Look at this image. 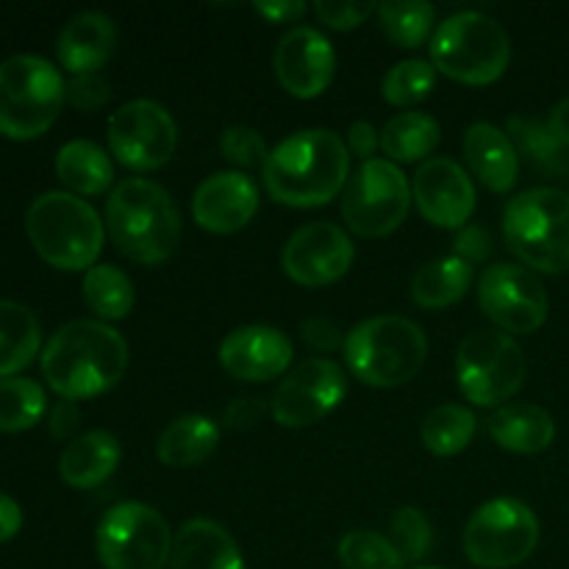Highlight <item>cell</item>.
<instances>
[{
    "instance_id": "1",
    "label": "cell",
    "mask_w": 569,
    "mask_h": 569,
    "mask_svg": "<svg viewBox=\"0 0 569 569\" xmlns=\"http://www.w3.org/2000/svg\"><path fill=\"white\" fill-rule=\"evenodd\" d=\"M128 345L120 331L100 320H72L48 339L42 376L61 400H89L120 383Z\"/></svg>"
},
{
    "instance_id": "2",
    "label": "cell",
    "mask_w": 569,
    "mask_h": 569,
    "mask_svg": "<svg viewBox=\"0 0 569 569\" xmlns=\"http://www.w3.org/2000/svg\"><path fill=\"white\" fill-rule=\"evenodd\" d=\"M348 144L326 128L298 131L283 139L264 164L270 198L292 209H317L337 198L348 183Z\"/></svg>"
},
{
    "instance_id": "3",
    "label": "cell",
    "mask_w": 569,
    "mask_h": 569,
    "mask_svg": "<svg viewBox=\"0 0 569 569\" xmlns=\"http://www.w3.org/2000/svg\"><path fill=\"white\" fill-rule=\"evenodd\" d=\"M111 242L137 264H164L178 248L181 217L170 192L148 178H128L106 200Z\"/></svg>"
},
{
    "instance_id": "4",
    "label": "cell",
    "mask_w": 569,
    "mask_h": 569,
    "mask_svg": "<svg viewBox=\"0 0 569 569\" xmlns=\"http://www.w3.org/2000/svg\"><path fill=\"white\" fill-rule=\"evenodd\" d=\"M26 231L33 250L56 270H92L103 250L98 211L70 192H44L28 206Z\"/></svg>"
},
{
    "instance_id": "5",
    "label": "cell",
    "mask_w": 569,
    "mask_h": 569,
    "mask_svg": "<svg viewBox=\"0 0 569 569\" xmlns=\"http://www.w3.org/2000/svg\"><path fill=\"white\" fill-rule=\"evenodd\" d=\"M503 237L522 267L548 276L569 270V192L526 189L506 203Z\"/></svg>"
},
{
    "instance_id": "6",
    "label": "cell",
    "mask_w": 569,
    "mask_h": 569,
    "mask_svg": "<svg viewBox=\"0 0 569 569\" xmlns=\"http://www.w3.org/2000/svg\"><path fill=\"white\" fill-rule=\"evenodd\" d=\"M345 361L353 378L376 389L409 383L428 356L426 333L409 317L387 315L359 322L345 337Z\"/></svg>"
},
{
    "instance_id": "7",
    "label": "cell",
    "mask_w": 569,
    "mask_h": 569,
    "mask_svg": "<svg viewBox=\"0 0 569 569\" xmlns=\"http://www.w3.org/2000/svg\"><path fill=\"white\" fill-rule=\"evenodd\" d=\"M511 39L506 28L481 11L448 17L431 37V64L437 72L470 87H487L506 72Z\"/></svg>"
},
{
    "instance_id": "8",
    "label": "cell",
    "mask_w": 569,
    "mask_h": 569,
    "mask_svg": "<svg viewBox=\"0 0 569 569\" xmlns=\"http://www.w3.org/2000/svg\"><path fill=\"white\" fill-rule=\"evenodd\" d=\"M64 78L48 59L33 53L0 61V133L37 139L59 120Z\"/></svg>"
},
{
    "instance_id": "9",
    "label": "cell",
    "mask_w": 569,
    "mask_h": 569,
    "mask_svg": "<svg viewBox=\"0 0 569 569\" xmlns=\"http://www.w3.org/2000/svg\"><path fill=\"white\" fill-rule=\"evenodd\" d=\"M172 542L164 517L137 500L106 511L94 533L98 559L106 569H164Z\"/></svg>"
},
{
    "instance_id": "10",
    "label": "cell",
    "mask_w": 569,
    "mask_h": 569,
    "mask_svg": "<svg viewBox=\"0 0 569 569\" xmlns=\"http://www.w3.org/2000/svg\"><path fill=\"white\" fill-rule=\"evenodd\" d=\"M539 520L522 500L495 498L472 511L465 528L467 559L481 569H509L531 559Z\"/></svg>"
},
{
    "instance_id": "11",
    "label": "cell",
    "mask_w": 569,
    "mask_h": 569,
    "mask_svg": "<svg viewBox=\"0 0 569 569\" xmlns=\"http://www.w3.org/2000/svg\"><path fill=\"white\" fill-rule=\"evenodd\" d=\"M522 348L503 331H476L459 345L456 378L465 398L476 406H500L520 392L526 381Z\"/></svg>"
},
{
    "instance_id": "12",
    "label": "cell",
    "mask_w": 569,
    "mask_h": 569,
    "mask_svg": "<svg viewBox=\"0 0 569 569\" xmlns=\"http://www.w3.org/2000/svg\"><path fill=\"white\" fill-rule=\"evenodd\" d=\"M411 206L409 178L395 161L370 159L353 172L342 194V217L356 237L378 239L406 220Z\"/></svg>"
},
{
    "instance_id": "13",
    "label": "cell",
    "mask_w": 569,
    "mask_h": 569,
    "mask_svg": "<svg viewBox=\"0 0 569 569\" xmlns=\"http://www.w3.org/2000/svg\"><path fill=\"white\" fill-rule=\"evenodd\" d=\"M109 148L122 167L137 172L159 170L176 156L178 126L153 100H131L109 120Z\"/></svg>"
},
{
    "instance_id": "14",
    "label": "cell",
    "mask_w": 569,
    "mask_h": 569,
    "mask_svg": "<svg viewBox=\"0 0 569 569\" xmlns=\"http://www.w3.org/2000/svg\"><path fill=\"white\" fill-rule=\"evenodd\" d=\"M481 311L503 333H533L550 311L548 289L533 270L522 264H495L478 283Z\"/></svg>"
},
{
    "instance_id": "15",
    "label": "cell",
    "mask_w": 569,
    "mask_h": 569,
    "mask_svg": "<svg viewBox=\"0 0 569 569\" xmlns=\"http://www.w3.org/2000/svg\"><path fill=\"white\" fill-rule=\"evenodd\" d=\"M348 395V376L331 359H309L295 367L272 395V420L283 428H306L331 415Z\"/></svg>"
},
{
    "instance_id": "16",
    "label": "cell",
    "mask_w": 569,
    "mask_h": 569,
    "mask_svg": "<svg viewBox=\"0 0 569 569\" xmlns=\"http://www.w3.org/2000/svg\"><path fill=\"white\" fill-rule=\"evenodd\" d=\"M353 256V242L342 228L311 222L295 231L283 248V270L300 287H328L350 270Z\"/></svg>"
},
{
    "instance_id": "17",
    "label": "cell",
    "mask_w": 569,
    "mask_h": 569,
    "mask_svg": "<svg viewBox=\"0 0 569 569\" xmlns=\"http://www.w3.org/2000/svg\"><path fill=\"white\" fill-rule=\"evenodd\" d=\"M417 209L437 228H465L476 211V187L465 167L453 159H428L417 167L411 181Z\"/></svg>"
},
{
    "instance_id": "18",
    "label": "cell",
    "mask_w": 569,
    "mask_h": 569,
    "mask_svg": "<svg viewBox=\"0 0 569 569\" xmlns=\"http://www.w3.org/2000/svg\"><path fill=\"white\" fill-rule=\"evenodd\" d=\"M337 56L331 42L317 28L300 26L281 37L276 48V76L289 94L311 100L333 81Z\"/></svg>"
},
{
    "instance_id": "19",
    "label": "cell",
    "mask_w": 569,
    "mask_h": 569,
    "mask_svg": "<svg viewBox=\"0 0 569 569\" xmlns=\"http://www.w3.org/2000/svg\"><path fill=\"white\" fill-rule=\"evenodd\" d=\"M295 348L283 331L272 326H244L228 333L220 345V365L237 381L259 383L283 376L292 365Z\"/></svg>"
},
{
    "instance_id": "20",
    "label": "cell",
    "mask_w": 569,
    "mask_h": 569,
    "mask_svg": "<svg viewBox=\"0 0 569 569\" xmlns=\"http://www.w3.org/2000/svg\"><path fill=\"white\" fill-rule=\"evenodd\" d=\"M259 211V189L242 172H214L192 198V217L209 233H237Z\"/></svg>"
},
{
    "instance_id": "21",
    "label": "cell",
    "mask_w": 569,
    "mask_h": 569,
    "mask_svg": "<svg viewBox=\"0 0 569 569\" xmlns=\"http://www.w3.org/2000/svg\"><path fill=\"white\" fill-rule=\"evenodd\" d=\"M114 44V22L100 11H83L61 28L56 53H59L61 67L70 70L72 76H89L109 61Z\"/></svg>"
},
{
    "instance_id": "22",
    "label": "cell",
    "mask_w": 569,
    "mask_h": 569,
    "mask_svg": "<svg viewBox=\"0 0 569 569\" xmlns=\"http://www.w3.org/2000/svg\"><path fill=\"white\" fill-rule=\"evenodd\" d=\"M465 156L478 181L492 192L506 194L520 176V156L509 133L489 122H476L465 133Z\"/></svg>"
},
{
    "instance_id": "23",
    "label": "cell",
    "mask_w": 569,
    "mask_h": 569,
    "mask_svg": "<svg viewBox=\"0 0 569 569\" xmlns=\"http://www.w3.org/2000/svg\"><path fill=\"white\" fill-rule=\"evenodd\" d=\"M170 569H244V559L220 522L189 520L176 533Z\"/></svg>"
},
{
    "instance_id": "24",
    "label": "cell",
    "mask_w": 569,
    "mask_h": 569,
    "mask_svg": "<svg viewBox=\"0 0 569 569\" xmlns=\"http://www.w3.org/2000/svg\"><path fill=\"white\" fill-rule=\"evenodd\" d=\"M489 433L509 453L533 456L553 445L556 422L542 406L506 403L489 417Z\"/></svg>"
},
{
    "instance_id": "25",
    "label": "cell",
    "mask_w": 569,
    "mask_h": 569,
    "mask_svg": "<svg viewBox=\"0 0 569 569\" xmlns=\"http://www.w3.org/2000/svg\"><path fill=\"white\" fill-rule=\"evenodd\" d=\"M122 459L120 442L109 431H87L72 439L59 459V472L72 489H94L109 481Z\"/></svg>"
},
{
    "instance_id": "26",
    "label": "cell",
    "mask_w": 569,
    "mask_h": 569,
    "mask_svg": "<svg viewBox=\"0 0 569 569\" xmlns=\"http://www.w3.org/2000/svg\"><path fill=\"white\" fill-rule=\"evenodd\" d=\"M220 445V428L214 420L203 415L178 417L176 422L167 426V431L159 439V459L161 465L187 470L198 467L200 461L209 459Z\"/></svg>"
},
{
    "instance_id": "27",
    "label": "cell",
    "mask_w": 569,
    "mask_h": 569,
    "mask_svg": "<svg viewBox=\"0 0 569 569\" xmlns=\"http://www.w3.org/2000/svg\"><path fill=\"white\" fill-rule=\"evenodd\" d=\"M56 176L78 194H103L114 181V167L100 144L72 139L56 153Z\"/></svg>"
},
{
    "instance_id": "28",
    "label": "cell",
    "mask_w": 569,
    "mask_h": 569,
    "mask_svg": "<svg viewBox=\"0 0 569 569\" xmlns=\"http://www.w3.org/2000/svg\"><path fill=\"white\" fill-rule=\"evenodd\" d=\"M42 328L28 306L0 300V378H14L39 353Z\"/></svg>"
},
{
    "instance_id": "29",
    "label": "cell",
    "mask_w": 569,
    "mask_h": 569,
    "mask_svg": "<svg viewBox=\"0 0 569 569\" xmlns=\"http://www.w3.org/2000/svg\"><path fill=\"white\" fill-rule=\"evenodd\" d=\"M439 139H442V131L433 117L422 111H403L383 126L381 150L395 164H411V161H428Z\"/></svg>"
},
{
    "instance_id": "30",
    "label": "cell",
    "mask_w": 569,
    "mask_h": 569,
    "mask_svg": "<svg viewBox=\"0 0 569 569\" xmlns=\"http://www.w3.org/2000/svg\"><path fill=\"white\" fill-rule=\"evenodd\" d=\"M472 283V264L459 256L437 259L422 267L411 281V298L422 309H445L459 303Z\"/></svg>"
},
{
    "instance_id": "31",
    "label": "cell",
    "mask_w": 569,
    "mask_h": 569,
    "mask_svg": "<svg viewBox=\"0 0 569 569\" xmlns=\"http://www.w3.org/2000/svg\"><path fill=\"white\" fill-rule=\"evenodd\" d=\"M476 415L459 403L437 406L426 415L420 428L422 445L431 450L433 456H459L461 450L470 448L472 437H476Z\"/></svg>"
},
{
    "instance_id": "32",
    "label": "cell",
    "mask_w": 569,
    "mask_h": 569,
    "mask_svg": "<svg viewBox=\"0 0 569 569\" xmlns=\"http://www.w3.org/2000/svg\"><path fill=\"white\" fill-rule=\"evenodd\" d=\"M83 298L100 320H122L133 309V283L120 267L94 264L83 276Z\"/></svg>"
},
{
    "instance_id": "33",
    "label": "cell",
    "mask_w": 569,
    "mask_h": 569,
    "mask_svg": "<svg viewBox=\"0 0 569 569\" xmlns=\"http://www.w3.org/2000/svg\"><path fill=\"white\" fill-rule=\"evenodd\" d=\"M433 11L431 3L426 0H389V3L378 6V20H381L383 33L392 39L398 48L415 50L420 44H426V39L431 37L433 28Z\"/></svg>"
},
{
    "instance_id": "34",
    "label": "cell",
    "mask_w": 569,
    "mask_h": 569,
    "mask_svg": "<svg viewBox=\"0 0 569 569\" xmlns=\"http://www.w3.org/2000/svg\"><path fill=\"white\" fill-rule=\"evenodd\" d=\"M48 409L44 389L31 378H0V431H28Z\"/></svg>"
},
{
    "instance_id": "35",
    "label": "cell",
    "mask_w": 569,
    "mask_h": 569,
    "mask_svg": "<svg viewBox=\"0 0 569 569\" xmlns=\"http://www.w3.org/2000/svg\"><path fill=\"white\" fill-rule=\"evenodd\" d=\"M339 561L345 569H403V556L392 539L376 531H350L339 542Z\"/></svg>"
},
{
    "instance_id": "36",
    "label": "cell",
    "mask_w": 569,
    "mask_h": 569,
    "mask_svg": "<svg viewBox=\"0 0 569 569\" xmlns=\"http://www.w3.org/2000/svg\"><path fill=\"white\" fill-rule=\"evenodd\" d=\"M437 83V67L422 59H406L395 64L383 78V98L392 106H415L431 94Z\"/></svg>"
},
{
    "instance_id": "37",
    "label": "cell",
    "mask_w": 569,
    "mask_h": 569,
    "mask_svg": "<svg viewBox=\"0 0 569 569\" xmlns=\"http://www.w3.org/2000/svg\"><path fill=\"white\" fill-rule=\"evenodd\" d=\"M392 545L398 548V553L403 556V561H420L431 553L433 545V531L431 522L426 520L420 509H406L395 511L392 517Z\"/></svg>"
},
{
    "instance_id": "38",
    "label": "cell",
    "mask_w": 569,
    "mask_h": 569,
    "mask_svg": "<svg viewBox=\"0 0 569 569\" xmlns=\"http://www.w3.org/2000/svg\"><path fill=\"white\" fill-rule=\"evenodd\" d=\"M220 153L226 156L231 164L242 167V170H250V167H264L267 159H270V150H267L261 133L248 126L228 128L220 139Z\"/></svg>"
},
{
    "instance_id": "39",
    "label": "cell",
    "mask_w": 569,
    "mask_h": 569,
    "mask_svg": "<svg viewBox=\"0 0 569 569\" xmlns=\"http://www.w3.org/2000/svg\"><path fill=\"white\" fill-rule=\"evenodd\" d=\"M509 139L520 153H526L528 159L548 161L559 153V142L550 137L548 126L537 120H522V117H511L509 120Z\"/></svg>"
},
{
    "instance_id": "40",
    "label": "cell",
    "mask_w": 569,
    "mask_h": 569,
    "mask_svg": "<svg viewBox=\"0 0 569 569\" xmlns=\"http://www.w3.org/2000/svg\"><path fill=\"white\" fill-rule=\"evenodd\" d=\"M64 100L81 111H94L103 103H109L111 87L109 81H103V78L98 76V72H89V76H72L64 87Z\"/></svg>"
},
{
    "instance_id": "41",
    "label": "cell",
    "mask_w": 569,
    "mask_h": 569,
    "mask_svg": "<svg viewBox=\"0 0 569 569\" xmlns=\"http://www.w3.org/2000/svg\"><path fill=\"white\" fill-rule=\"evenodd\" d=\"M317 17L326 22L333 31H350V28H359L361 22L370 14H376V3H339V0H322L315 6Z\"/></svg>"
},
{
    "instance_id": "42",
    "label": "cell",
    "mask_w": 569,
    "mask_h": 569,
    "mask_svg": "<svg viewBox=\"0 0 569 569\" xmlns=\"http://www.w3.org/2000/svg\"><path fill=\"white\" fill-rule=\"evenodd\" d=\"M300 337H303V342L309 345L311 350H317V353H331V350L345 348V337H348V333H342V328H339L337 322L322 320V317H311V320H306L303 326H300Z\"/></svg>"
},
{
    "instance_id": "43",
    "label": "cell",
    "mask_w": 569,
    "mask_h": 569,
    "mask_svg": "<svg viewBox=\"0 0 569 569\" xmlns=\"http://www.w3.org/2000/svg\"><path fill=\"white\" fill-rule=\"evenodd\" d=\"M492 253V237L489 231H483L481 226H465L456 237V256L465 259L467 264H476V261H483Z\"/></svg>"
},
{
    "instance_id": "44",
    "label": "cell",
    "mask_w": 569,
    "mask_h": 569,
    "mask_svg": "<svg viewBox=\"0 0 569 569\" xmlns=\"http://www.w3.org/2000/svg\"><path fill=\"white\" fill-rule=\"evenodd\" d=\"M261 415H264V406H261L259 398H237L226 409V426L237 428V431L253 428Z\"/></svg>"
},
{
    "instance_id": "45",
    "label": "cell",
    "mask_w": 569,
    "mask_h": 569,
    "mask_svg": "<svg viewBox=\"0 0 569 569\" xmlns=\"http://www.w3.org/2000/svg\"><path fill=\"white\" fill-rule=\"evenodd\" d=\"M348 144H350V150L359 156V159L370 161V156L376 153V148H381V133H378L376 128L370 126V122L359 120V122H353V126H350Z\"/></svg>"
},
{
    "instance_id": "46",
    "label": "cell",
    "mask_w": 569,
    "mask_h": 569,
    "mask_svg": "<svg viewBox=\"0 0 569 569\" xmlns=\"http://www.w3.org/2000/svg\"><path fill=\"white\" fill-rule=\"evenodd\" d=\"M253 9L270 22H295L306 14L309 6L300 3V0H272V3H256Z\"/></svg>"
},
{
    "instance_id": "47",
    "label": "cell",
    "mask_w": 569,
    "mask_h": 569,
    "mask_svg": "<svg viewBox=\"0 0 569 569\" xmlns=\"http://www.w3.org/2000/svg\"><path fill=\"white\" fill-rule=\"evenodd\" d=\"M22 528V509L14 498L0 492V545L14 539Z\"/></svg>"
},
{
    "instance_id": "48",
    "label": "cell",
    "mask_w": 569,
    "mask_h": 569,
    "mask_svg": "<svg viewBox=\"0 0 569 569\" xmlns=\"http://www.w3.org/2000/svg\"><path fill=\"white\" fill-rule=\"evenodd\" d=\"M76 426H78L76 403H72V400H61V403L53 409V415H50V433H53L56 439H64L76 431Z\"/></svg>"
},
{
    "instance_id": "49",
    "label": "cell",
    "mask_w": 569,
    "mask_h": 569,
    "mask_svg": "<svg viewBox=\"0 0 569 569\" xmlns=\"http://www.w3.org/2000/svg\"><path fill=\"white\" fill-rule=\"evenodd\" d=\"M545 126H548L550 137L559 142V148H569V98L561 100V103L550 111Z\"/></svg>"
},
{
    "instance_id": "50",
    "label": "cell",
    "mask_w": 569,
    "mask_h": 569,
    "mask_svg": "<svg viewBox=\"0 0 569 569\" xmlns=\"http://www.w3.org/2000/svg\"><path fill=\"white\" fill-rule=\"evenodd\" d=\"M417 569H448V567H417Z\"/></svg>"
}]
</instances>
